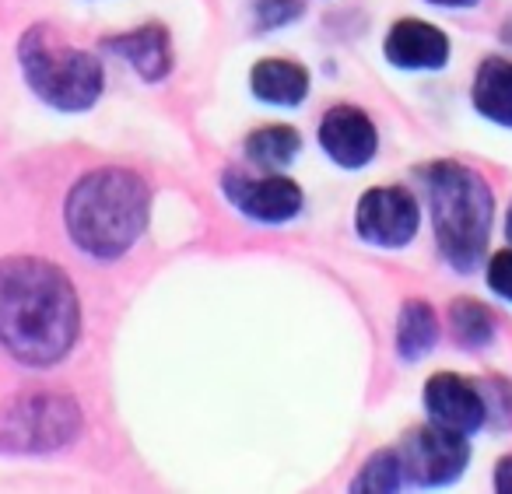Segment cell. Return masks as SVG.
I'll return each instance as SVG.
<instances>
[{"label": "cell", "instance_id": "cell-1", "mask_svg": "<svg viewBox=\"0 0 512 494\" xmlns=\"http://www.w3.org/2000/svg\"><path fill=\"white\" fill-rule=\"evenodd\" d=\"M81 309L71 281L36 256L0 260V344L25 365H57L78 340Z\"/></svg>", "mask_w": 512, "mask_h": 494}, {"label": "cell", "instance_id": "cell-2", "mask_svg": "<svg viewBox=\"0 0 512 494\" xmlns=\"http://www.w3.org/2000/svg\"><path fill=\"white\" fill-rule=\"evenodd\" d=\"M148 225V186L130 169H99L78 179L67 197V228L78 249L116 260Z\"/></svg>", "mask_w": 512, "mask_h": 494}, {"label": "cell", "instance_id": "cell-3", "mask_svg": "<svg viewBox=\"0 0 512 494\" xmlns=\"http://www.w3.org/2000/svg\"><path fill=\"white\" fill-rule=\"evenodd\" d=\"M425 190L442 256L449 267L470 274L484 256L495 214L488 183L467 165L435 162L425 169Z\"/></svg>", "mask_w": 512, "mask_h": 494}, {"label": "cell", "instance_id": "cell-4", "mask_svg": "<svg viewBox=\"0 0 512 494\" xmlns=\"http://www.w3.org/2000/svg\"><path fill=\"white\" fill-rule=\"evenodd\" d=\"M25 81L43 102L67 113L88 109L102 95V64L85 50L57 43L50 29H32L22 39Z\"/></svg>", "mask_w": 512, "mask_h": 494}, {"label": "cell", "instance_id": "cell-5", "mask_svg": "<svg viewBox=\"0 0 512 494\" xmlns=\"http://www.w3.org/2000/svg\"><path fill=\"white\" fill-rule=\"evenodd\" d=\"M81 431L78 403L46 393L15 403L0 424V445L15 452H46L67 445Z\"/></svg>", "mask_w": 512, "mask_h": 494}, {"label": "cell", "instance_id": "cell-6", "mask_svg": "<svg viewBox=\"0 0 512 494\" xmlns=\"http://www.w3.org/2000/svg\"><path fill=\"white\" fill-rule=\"evenodd\" d=\"M404 477L418 487H446L467 470L470 445L460 431L442 428V424H425V428L407 431V438L397 449Z\"/></svg>", "mask_w": 512, "mask_h": 494}, {"label": "cell", "instance_id": "cell-7", "mask_svg": "<svg viewBox=\"0 0 512 494\" xmlns=\"http://www.w3.org/2000/svg\"><path fill=\"white\" fill-rule=\"evenodd\" d=\"M358 235L372 246L400 249L418 235V200L400 186H379L358 200Z\"/></svg>", "mask_w": 512, "mask_h": 494}, {"label": "cell", "instance_id": "cell-8", "mask_svg": "<svg viewBox=\"0 0 512 494\" xmlns=\"http://www.w3.org/2000/svg\"><path fill=\"white\" fill-rule=\"evenodd\" d=\"M225 193L246 218L264 221V225H281L292 221L302 211V190L285 176H267V179H246V176H228Z\"/></svg>", "mask_w": 512, "mask_h": 494}, {"label": "cell", "instance_id": "cell-9", "mask_svg": "<svg viewBox=\"0 0 512 494\" xmlns=\"http://www.w3.org/2000/svg\"><path fill=\"white\" fill-rule=\"evenodd\" d=\"M425 407H428V414H432L435 424L460 431V435L477 431L484 424V417H488L481 389H477L470 379L453 375V372H439V375L428 379Z\"/></svg>", "mask_w": 512, "mask_h": 494}, {"label": "cell", "instance_id": "cell-10", "mask_svg": "<svg viewBox=\"0 0 512 494\" xmlns=\"http://www.w3.org/2000/svg\"><path fill=\"white\" fill-rule=\"evenodd\" d=\"M320 144L337 165L344 169H362L376 155V127L355 106H334L320 123Z\"/></svg>", "mask_w": 512, "mask_h": 494}, {"label": "cell", "instance_id": "cell-11", "mask_svg": "<svg viewBox=\"0 0 512 494\" xmlns=\"http://www.w3.org/2000/svg\"><path fill=\"white\" fill-rule=\"evenodd\" d=\"M386 60L400 71H439L449 60V39L435 25L404 18L386 36Z\"/></svg>", "mask_w": 512, "mask_h": 494}, {"label": "cell", "instance_id": "cell-12", "mask_svg": "<svg viewBox=\"0 0 512 494\" xmlns=\"http://www.w3.org/2000/svg\"><path fill=\"white\" fill-rule=\"evenodd\" d=\"M106 46L120 57H127L134 64V71L148 81H158L169 74L172 67V53H169V36L165 29L158 25H144V29H134L127 36H116V39H106Z\"/></svg>", "mask_w": 512, "mask_h": 494}, {"label": "cell", "instance_id": "cell-13", "mask_svg": "<svg viewBox=\"0 0 512 494\" xmlns=\"http://www.w3.org/2000/svg\"><path fill=\"white\" fill-rule=\"evenodd\" d=\"M253 95L271 106H299L309 95V74L306 67L292 64V60H260L253 67Z\"/></svg>", "mask_w": 512, "mask_h": 494}, {"label": "cell", "instance_id": "cell-14", "mask_svg": "<svg viewBox=\"0 0 512 494\" xmlns=\"http://www.w3.org/2000/svg\"><path fill=\"white\" fill-rule=\"evenodd\" d=\"M474 106L491 123L512 127V64L502 57H491L477 67L474 78Z\"/></svg>", "mask_w": 512, "mask_h": 494}, {"label": "cell", "instance_id": "cell-15", "mask_svg": "<svg viewBox=\"0 0 512 494\" xmlns=\"http://www.w3.org/2000/svg\"><path fill=\"white\" fill-rule=\"evenodd\" d=\"M439 340V323H435V312L428 302H411L400 309V323H397V351L404 361H418L421 354H428Z\"/></svg>", "mask_w": 512, "mask_h": 494}, {"label": "cell", "instance_id": "cell-16", "mask_svg": "<svg viewBox=\"0 0 512 494\" xmlns=\"http://www.w3.org/2000/svg\"><path fill=\"white\" fill-rule=\"evenodd\" d=\"M299 148L302 137L292 127H264L246 137L249 162H256L260 169H285L288 162H295Z\"/></svg>", "mask_w": 512, "mask_h": 494}, {"label": "cell", "instance_id": "cell-17", "mask_svg": "<svg viewBox=\"0 0 512 494\" xmlns=\"http://www.w3.org/2000/svg\"><path fill=\"white\" fill-rule=\"evenodd\" d=\"M449 316H453V337L463 347H488L491 337H495V319H491V312L484 305L456 302L449 309Z\"/></svg>", "mask_w": 512, "mask_h": 494}, {"label": "cell", "instance_id": "cell-18", "mask_svg": "<svg viewBox=\"0 0 512 494\" xmlns=\"http://www.w3.org/2000/svg\"><path fill=\"white\" fill-rule=\"evenodd\" d=\"M400 484H404V466H400L397 449H383L362 466L351 487L355 491H397Z\"/></svg>", "mask_w": 512, "mask_h": 494}, {"label": "cell", "instance_id": "cell-19", "mask_svg": "<svg viewBox=\"0 0 512 494\" xmlns=\"http://www.w3.org/2000/svg\"><path fill=\"white\" fill-rule=\"evenodd\" d=\"M256 15H260L264 29H278V25H288L302 15V0H260Z\"/></svg>", "mask_w": 512, "mask_h": 494}, {"label": "cell", "instance_id": "cell-20", "mask_svg": "<svg viewBox=\"0 0 512 494\" xmlns=\"http://www.w3.org/2000/svg\"><path fill=\"white\" fill-rule=\"evenodd\" d=\"M488 288L495 291V295H502V298H509V302H512V249H502V253L491 256Z\"/></svg>", "mask_w": 512, "mask_h": 494}, {"label": "cell", "instance_id": "cell-21", "mask_svg": "<svg viewBox=\"0 0 512 494\" xmlns=\"http://www.w3.org/2000/svg\"><path fill=\"white\" fill-rule=\"evenodd\" d=\"M495 487L502 494H512V456H505L502 463H498V470H495Z\"/></svg>", "mask_w": 512, "mask_h": 494}, {"label": "cell", "instance_id": "cell-22", "mask_svg": "<svg viewBox=\"0 0 512 494\" xmlns=\"http://www.w3.org/2000/svg\"><path fill=\"white\" fill-rule=\"evenodd\" d=\"M432 4H439V8H470L477 0H432Z\"/></svg>", "mask_w": 512, "mask_h": 494}, {"label": "cell", "instance_id": "cell-23", "mask_svg": "<svg viewBox=\"0 0 512 494\" xmlns=\"http://www.w3.org/2000/svg\"><path fill=\"white\" fill-rule=\"evenodd\" d=\"M505 235H509V242H512V207H509V221H505Z\"/></svg>", "mask_w": 512, "mask_h": 494}]
</instances>
